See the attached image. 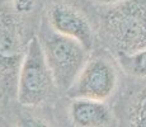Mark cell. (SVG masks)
Returning a JSON list of instances; mask_svg holds the SVG:
<instances>
[{
  "label": "cell",
  "instance_id": "cell-4",
  "mask_svg": "<svg viewBox=\"0 0 146 127\" xmlns=\"http://www.w3.org/2000/svg\"><path fill=\"white\" fill-rule=\"evenodd\" d=\"M37 37L57 88L61 95L65 97L66 92L88 61L90 51L75 39L55 32L44 19V15L37 31Z\"/></svg>",
  "mask_w": 146,
  "mask_h": 127
},
{
  "label": "cell",
  "instance_id": "cell-2",
  "mask_svg": "<svg viewBox=\"0 0 146 127\" xmlns=\"http://www.w3.org/2000/svg\"><path fill=\"white\" fill-rule=\"evenodd\" d=\"M40 27L0 10V97L3 114L17 103V81L31 41Z\"/></svg>",
  "mask_w": 146,
  "mask_h": 127
},
{
  "label": "cell",
  "instance_id": "cell-6",
  "mask_svg": "<svg viewBox=\"0 0 146 127\" xmlns=\"http://www.w3.org/2000/svg\"><path fill=\"white\" fill-rule=\"evenodd\" d=\"M44 19L55 32L78 41L90 52L98 47L93 7L86 8L67 0H48Z\"/></svg>",
  "mask_w": 146,
  "mask_h": 127
},
{
  "label": "cell",
  "instance_id": "cell-11",
  "mask_svg": "<svg viewBox=\"0 0 146 127\" xmlns=\"http://www.w3.org/2000/svg\"><path fill=\"white\" fill-rule=\"evenodd\" d=\"M116 59L123 75L132 80H146V47Z\"/></svg>",
  "mask_w": 146,
  "mask_h": 127
},
{
  "label": "cell",
  "instance_id": "cell-9",
  "mask_svg": "<svg viewBox=\"0 0 146 127\" xmlns=\"http://www.w3.org/2000/svg\"><path fill=\"white\" fill-rule=\"evenodd\" d=\"M47 0H0V10L40 27Z\"/></svg>",
  "mask_w": 146,
  "mask_h": 127
},
{
  "label": "cell",
  "instance_id": "cell-15",
  "mask_svg": "<svg viewBox=\"0 0 146 127\" xmlns=\"http://www.w3.org/2000/svg\"><path fill=\"white\" fill-rule=\"evenodd\" d=\"M1 116H4L3 114V106H1V97H0V117Z\"/></svg>",
  "mask_w": 146,
  "mask_h": 127
},
{
  "label": "cell",
  "instance_id": "cell-13",
  "mask_svg": "<svg viewBox=\"0 0 146 127\" xmlns=\"http://www.w3.org/2000/svg\"><path fill=\"white\" fill-rule=\"evenodd\" d=\"M0 127H15V125L13 123V121L12 122H8V120L5 118V116H1L0 117Z\"/></svg>",
  "mask_w": 146,
  "mask_h": 127
},
{
  "label": "cell",
  "instance_id": "cell-12",
  "mask_svg": "<svg viewBox=\"0 0 146 127\" xmlns=\"http://www.w3.org/2000/svg\"><path fill=\"white\" fill-rule=\"evenodd\" d=\"M122 1H125V0H89L90 5L94 8H108Z\"/></svg>",
  "mask_w": 146,
  "mask_h": 127
},
{
  "label": "cell",
  "instance_id": "cell-10",
  "mask_svg": "<svg viewBox=\"0 0 146 127\" xmlns=\"http://www.w3.org/2000/svg\"><path fill=\"white\" fill-rule=\"evenodd\" d=\"M38 111L40 108H28L15 103L8 113L15 127H57L51 118Z\"/></svg>",
  "mask_w": 146,
  "mask_h": 127
},
{
  "label": "cell",
  "instance_id": "cell-7",
  "mask_svg": "<svg viewBox=\"0 0 146 127\" xmlns=\"http://www.w3.org/2000/svg\"><path fill=\"white\" fill-rule=\"evenodd\" d=\"M65 117L70 127H112L114 112L107 102L65 97Z\"/></svg>",
  "mask_w": 146,
  "mask_h": 127
},
{
  "label": "cell",
  "instance_id": "cell-14",
  "mask_svg": "<svg viewBox=\"0 0 146 127\" xmlns=\"http://www.w3.org/2000/svg\"><path fill=\"white\" fill-rule=\"evenodd\" d=\"M47 1H48V0H47ZM67 1H72V3H76V4L83 5V7L92 8V5H90V3H89V0H67Z\"/></svg>",
  "mask_w": 146,
  "mask_h": 127
},
{
  "label": "cell",
  "instance_id": "cell-8",
  "mask_svg": "<svg viewBox=\"0 0 146 127\" xmlns=\"http://www.w3.org/2000/svg\"><path fill=\"white\" fill-rule=\"evenodd\" d=\"M125 127H146V84L128 89L123 98Z\"/></svg>",
  "mask_w": 146,
  "mask_h": 127
},
{
  "label": "cell",
  "instance_id": "cell-1",
  "mask_svg": "<svg viewBox=\"0 0 146 127\" xmlns=\"http://www.w3.org/2000/svg\"><path fill=\"white\" fill-rule=\"evenodd\" d=\"M98 47L114 57L146 47V0H125L108 8H94Z\"/></svg>",
  "mask_w": 146,
  "mask_h": 127
},
{
  "label": "cell",
  "instance_id": "cell-5",
  "mask_svg": "<svg viewBox=\"0 0 146 127\" xmlns=\"http://www.w3.org/2000/svg\"><path fill=\"white\" fill-rule=\"evenodd\" d=\"M121 74L123 72L117 59L106 49L97 47L90 52L65 97L108 102L118 92Z\"/></svg>",
  "mask_w": 146,
  "mask_h": 127
},
{
  "label": "cell",
  "instance_id": "cell-3",
  "mask_svg": "<svg viewBox=\"0 0 146 127\" xmlns=\"http://www.w3.org/2000/svg\"><path fill=\"white\" fill-rule=\"evenodd\" d=\"M61 98L40 39L35 36L18 74L17 103L28 108H53Z\"/></svg>",
  "mask_w": 146,
  "mask_h": 127
}]
</instances>
